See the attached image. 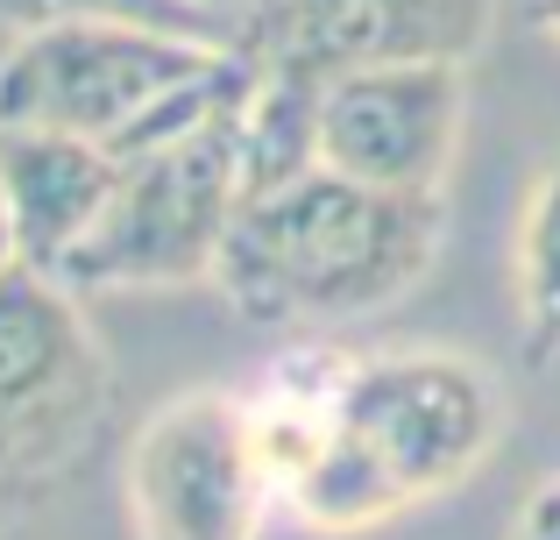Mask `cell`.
Masks as SVG:
<instances>
[{"label": "cell", "mask_w": 560, "mask_h": 540, "mask_svg": "<svg viewBox=\"0 0 560 540\" xmlns=\"http://www.w3.org/2000/svg\"><path fill=\"white\" fill-rule=\"evenodd\" d=\"M440 235V193H383L319 164L242 199L213 285L256 328H341L405 299L433 271Z\"/></svg>", "instance_id": "6da1fadb"}, {"label": "cell", "mask_w": 560, "mask_h": 540, "mask_svg": "<svg viewBox=\"0 0 560 540\" xmlns=\"http://www.w3.org/2000/svg\"><path fill=\"white\" fill-rule=\"evenodd\" d=\"M490 448L497 384L468 356H440V348L362 363L348 356L334 420L284 484V498L327 533H362L476 476Z\"/></svg>", "instance_id": "7a4b0ae2"}, {"label": "cell", "mask_w": 560, "mask_h": 540, "mask_svg": "<svg viewBox=\"0 0 560 540\" xmlns=\"http://www.w3.org/2000/svg\"><path fill=\"white\" fill-rule=\"evenodd\" d=\"M248 85H256V65L206 43L114 22H50L22 28L0 57V128L85 136L128 164L242 107Z\"/></svg>", "instance_id": "3957f363"}, {"label": "cell", "mask_w": 560, "mask_h": 540, "mask_svg": "<svg viewBox=\"0 0 560 540\" xmlns=\"http://www.w3.org/2000/svg\"><path fill=\"white\" fill-rule=\"evenodd\" d=\"M242 107L213 114L178 142L128 157L100 228L79 242L65 285L79 291H142V285H191L213 277L242 221Z\"/></svg>", "instance_id": "277c9868"}, {"label": "cell", "mask_w": 560, "mask_h": 540, "mask_svg": "<svg viewBox=\"0 0 560 540\" xmlns=\"http://www.w3.org/2000/svg\"><path fill=\"white\" fill-rule=\"evenodd\" d=\"M277 498L248 399L185 391L142 420L128 448V505L142 540H256Z\"/></svg>", "instance_id": "5b68a950"}, {"label": "cell", "mask_w": 560, "mask_h": 540, "mask_svg": "<svg viewBox=\"0 0 560 540\" xmlns=\"http://www.w3.org/2000/svg\"><path fill=\"white\" fill-rule=\"evenodd\" d=\"M107 405V363L79 291L50 271H0V476L65 462Z\"/></svg>", "instance_id": "8992f818"}, {"label": "cell", "mask_w": 560, "mask_h": 540, "mask_svg": "<svg viewBox=\"0 0 560 540\" xmlns=\"http://www.w3.org/2000/svg\"><path fill=\"white\" fill-rule=\"evenodd\" d=\"M497 0H256L242 57L256 71L341 79L376 65H468Z\"/></svg>", "instance_id": "52a82bcc"}, {"label": "cell", "mask_w": 560, "mask_h": 540, "mask_svg": "<svg viewBox=\"0 0 560 540\" xmlns=\"http://www.w3.org/2000/svg\"><path fill=\"white\" fill-rule=\"evenodd\" d=\"M462 65H376L319 85V164L383 193H440L462 142Z\"/></svg>", "instance_id": "ba28073f"}, {"label": "cell", "mask_w": 560, "mask_h": 540, "mask_svg": "<svg viewBox=\"0 0 560 540\" xmlns=\"http://www.w3.org/2000/svg\"><path fill=\"white\" fill-rule=\"evenodd\" d=\"M114 185H121V157H107L100 142L57 128H0V207H8L14 264L57 277L100 228Z\"/></svg>", "instance_id": "9c48e42d"}, {"label": "cell", "mask_w": 560, "mask_h": 540, "mask_svg": "<svg viewBox=\"0 0 560 540\" xmlns=\"http://www.w3.org/2000/svg\"><path fill=\"white\" fill-rule=\"evenodd\" d=\"M319 171V79L305 71H256L242 100V185L248 199Z\"/></svg>", "instance_id": "30bf717a"}, {"label": "cell", "mask_w": 560, "mask_h": 540, "mask_svg": "<svg viewBox=\"0 0 560 540\" xmlns=\"http://www.w3.org/2000/svg\"><path fill=\"white\" fill-rule=\"evenodd\" d=\"M0 22L14 28H50V22H114V28H150V36L206 43V50L242 57V28L191 0H0Z\"/></svg>", "instance_id": "8fae6325"}, {"label": "cell", "mask_w": 560, "mask_h": 540, "mask_svg": "<svg viewBox=\"0 0 560 540\" xmlns=\"http://www.w3.org/2000/svg\"><path fill=\"white\" fill-rule=\"evenodd\" d=\"M518 306H525V348L539 363L560 356V164L539 171L533 199L518 214Z\"/></svg>", "instance_id": "7c38bea8"}, {"label": "cell", "mask_w": 560, "mask_h": 540, "mask_svg": "<svg viewBox=\"0 0 560 540\" xmlns=\"http://www.w3.org/2000/svg\"><path fill=\"white\" fill-rule=\"evenodd\" d=\"M511 540H560V476H547V484L525 498L518 527H511Z\"/></svg>", "instance_id": "4fadbf2b"}, {"label": "cell", "mask_w": 560, "mask_h": 540, "mask_svg": "<svg viewBox=\"0 0 560 540\" xmlns=\"http://www.w3.org/2000/svg\"><path fill=\"white\" fill-rule=\"evenodd\" d=\"M14 264V235H8V207H0V271Z\"/></svg>", "instance_id": "5bb4252c"}, {"label": "cell", "mask_w": 560, "mask_h": 540, "mask_svg": "<svg viewBox=\"0 0 560 540\" xmlns=\"http://www.w3.org/2000/svg\"><path fill=\"white\" fill-rule=\"evenodd\" d=\"M539 22H547L553 36H560V0H539Z\"/></svg>", "instance_id": "9a60e30c"}]
</instances>
